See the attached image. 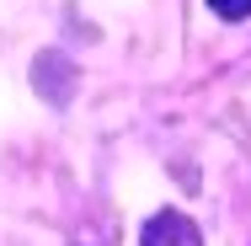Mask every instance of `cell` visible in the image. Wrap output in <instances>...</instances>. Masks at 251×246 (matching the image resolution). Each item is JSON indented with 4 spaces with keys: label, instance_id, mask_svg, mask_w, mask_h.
<instances>
[{
    "label": "cell",
    "instance_id": "1",
    "mask_svg": "<svg viewBox=\"0 0 251 246\" xmlns=\"http://www.w3.org/2000/svg\"><path fill=\"white\" fill-rule=\"evenodd\" d=\"M139 246H203V236H198V225H193L187 214L160 209V214H150V219H145Z\"/></svg>",
    "mask_w": 251,
    "mask_h": 246
},
{
    "label": "cell",
    "instance_id": "2",
    "mask_svg": "<svg viewBox=\"0 0 251 246\" xmlns=\"http://www.w3.org/2000/svg\"><path fill=\"white\" fill-rule=\"evenodd\" d=\"M214 5V16H225V22H246L251 16V0H208Z\"/></svg>",
    "mask_w": 251,
    "mask_h": 246
}]
</instances>
